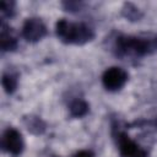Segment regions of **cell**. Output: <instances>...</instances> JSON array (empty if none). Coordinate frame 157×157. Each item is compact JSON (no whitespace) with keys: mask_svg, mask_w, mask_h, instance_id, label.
<instances>
[{"mask_svg":"<svg viewBox=\"0 0 157 157\" xmlns=\"http://www.w3.org/2000/svg\"><path fill=\"white\" fill-rule=\"evenodd\" d=\"M90 112V104L83 98H75L69 104V113L72 118H82Z\"/></svg>","mask_w":157,"mask_h":157,"instance_id":"9","label":"cell"},{"mask_svg":"<svg viewBox=\"0 0 157 157\" xmlns=\"http://www.w3.org/2000/svg\"><path fill=\"white\" fill-rule=\"evenodd\" d=\"M22 37L29 42V43H36L38 40H40L43 37L47 36L48 29L45 23L38 18V17H29L27 18L23 25H22Z\"/></svg>","mask_w":157,"mask_h":157,"instance_id":"6","label":"cell"},{"mask_svg":"<svg viewBox=\"0 0 157 157\" xmlns=\"http://www.w3.org/2000/svg\"><path fill=\"white\" fill-rule=\"evenodd\" d=\"M1 148L2 151L18 156L25 150V141L21 132L15 128H7L1 135Z\"/></svg>","mask_w":157,"mask_h":157,"instance_id":"5","label":"cell"},{"mask_svg":"<svg viewBox=\"0 0 157 157\" xmlns=\"http://www.w3.org/2000/svg\"><path fill=\"white\" fill-rule=\"evenodd\" d=\"M72 157H94L93 152L90 151V150H81L78 152H76Z\"/></svg>","mask_w":157,"mask_h":157,"instance_id":"14","label":"cell"},{"mask_svg":"<svg viewBox=\"0 0 157 157\" xmlns=\"http://www.w3.org/2000/svg\"><path fill=\"white\" fill-rule=\"evenodd\" d=\"M112 132L117 142L120 157H148V151L141 147L130 136L119 129L118 121H112Z\"/></svg>","mask_w":157,"mask_h":157,"instance_id":"3","label":"cell"},{"mask_svg":"<svg viewBox=\"0 0 157 157\" xmlns=\"http://www.w3.org/2000/svg\"><path fill=\"white\" fill-rule=\"evenodd\" d=\"M113 52L118 58H126V56L142 58L146 55H151L157 52V36L118 34L113 44Z\"/></svg>","mask_w":157,"mask_h":157,"instance_id":"1","label":"cell"},{"mask_svg":"<svg viewBox=\"0 0 157 157\" xmlns=\"http://www.w3.org/2000/svg\"><path fill=\"white\" fill-rule=\"evenodd\" d=\"M129 80V74L119 66L108 67L102 74V85L109 92H117L121 90Z\"/></svg>","mask_w":157,"mask_h":157,"instance_id":"4","label":"cell"},{"mask_svg":"<svg viewBox=\"0 0 157 157\" xmlns=\"http://www.w3.org/2000/svg\"><path fill=\"white\" fill-rule=\"evenodd\" d=\"M1 85H2L4 91L7 94H12L16 91L17 86H18V75H17V72L5 71L2 74V77H1Z\"/></svg>","mask_w":157,"mask_h":157,"instance_id":"10","label":"cell"},{"mask_svg":"<svg viewBox=\"0 0 157 157\" xmlns=\"http://www.w3.org/2000/svg\"><path fill=\"white\" fill-rule=\"evenodd\" d=\"M61 5L65 9V11L76 12V11H80L81 10L83 2H81V1H63Z\"/></svg>","mask_w":157,"mask_h":157,"instance_id":"13","label":"cell"},{"mask_svg":"<svg viewBox=\"0 0 157 157\" xmlns=\"http://www.w3.org/2000/svg\"><path fill=\"white\" fill-rule=\"evenodd\" d=\"M0 9H1V15L2 17H12L15 15V9H16V2L12 1V0H5V1H1V5H0Z\"/></svg>","mask_w":157,"mask_h":157,"instance_id":"12","label":"cell"},{"mask_svg":"<svg viewBox=\"0 0 157 157\" xmlns=\"http://www.w3.org/2000/svg\"><path fill=\"white\" fill-rule=\"evenodd\" d=\"M55 33L60 42L65 44L83 45L94 38V31L83 22H70L60 18L55 25Z\"/></svg>","mask_w":157,"mask_h":157,"instance_id":"2","label":"cell"},{"mask_svg":"<svg viewBox=\"0 0 157 157\" xmlns=\"http://www.w3.org/2000/svg\"><path fill=\"white\" fill-rule=\"evenodd\" d=\"M142 124H147V125H153L156 129H157V118L155 119V120H152V121H145V120H142V121H134V123H131V124H129V126H131V125H135V126H140V125H142Z\"/></svg>","mask_w":157,"mask_h":157,"instance_id":"15","label":"cell"},{"mask_svg":"<svg viewBox=\"0 0 157 157\" xmlns=\"http://www.w3.org/2000/svg\"><path fill=\"white\" fill-rule=\"evenodd\" d=\"M0 43H1V50L2 52H13L18 43L17 38L15 37L12 29L5 23L2 20L1 22V32H0Z\"/></svg>","mask_w":157,"mask_h":157,"instance_id":"8","label":"cell"},{"mask_svg":"<svg viewBox=\"0 0 157 157\" xmlns=\"http://www.w3.org/2000/svg\"><path fill=\"white\" fill-rule=\"evenodd\" d=\"M121 16L131 22L140 21L142 18V12L141 10L132 2H124L121 7Z\"/></svg>","mask_w":157,"mask_h":157,"instance_id":"11","label":"cell"},{"mask_svg":"<svg viewBox=\"0 0 157 157\" xmlns=\"http://www.w3.org/2000/svg\"><path fill=\"white\" fill-rule=\"evenodd\" d=\"M22 123L25 125V128L33 135L36 136H39V135H43L47 130V124L45 121L38 117V115H34V114H27V115H23L22 118Z\"/></svg>","mask_w":157,"mask_h":157,"instance_id":"7","label":"cell"}]
</instances>
